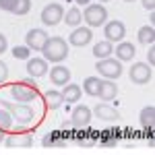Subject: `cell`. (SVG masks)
Segmentation results:
<instances>
[{"label":"cell","instance_id":"6da1fadb","mask_svg":"<svg viewBox=\"0 0 155 155\" xmlns=\"http://www.w3.org/2000/svg\"><path fill=\"white\" fill-rule=\"evenodd\" d=\"M39 52L44 54V60H48V62H62L68 56V46L62 37H48Z\"/></svg>","mask_w":155,"mask_h":155},{"label":"cell","instance_id":"7a4b0ae2","mask_svg":"<svg viewBox=\"0 0 155 155\" xmlns=\"http://www.w3.org/2000/svg\"><path fill=\"white\" fill-rule=\"evenodd\" d=\"M0 106L6 107L11 112L12 120H17L19 124H31L35 120V112L29 104H19V101H6V99H0Z\"/></svg>","mask_w":155,"mask_h":155},{"label":"cell","instance_id":"3957f363","mask_svg":"<svg viewBox=\"0 0 155 155\" xmlns=\"http://www.w3.org/2000/svg\"><path fill=\"white\" fill-rule=\"evenodd\" d=\"M11 95L12 99H17L19 104H31L33 99H37V87L35 85H29V83H15L11 85Z\"/></svg>","mask_w":155,"mask_h":155},{"label":"cell","instance_id":"277c9868","mask_svg":"<svg viewBox=\"0 0 155 155\" xmlns=\"http://www.w3.org/2000/svg\"><path fill=\"white\" fill-rule=\"evenodd\" d=\"M83 19L89 27H101L107 21V11L101 4H87V8L83 12Z\"/></svg>","mask_w":155,"mask_h":155},{"label":"cell","instance_id":"5b68a950","mask_svg":"<svg viewBox=\"0 0 155 155\" xmlns=\"http://www.w3.org/2000/svg\"><path fill=\"white\" fill-rule=\"evenodd\" d=\"M97 72L101 74V77H106V79H118L120 74H122V64H120V60L116 58H101L97 60Z\"/></svg>","mask_w":155,"mask_h":155},{"label":"cell","instance_id":"8992f818","mask_svg":"<svg viewBox=\"0 0 155 155\" xmlns=\"http://www.w3.org/2000/svg\"><path fill=\"white\" fill-rule=\"evenodd\" d=\"M130 81L137 85H145L151 81V77H153V71H151V66L149 64H145V62H134L130 66Z\"/></svg>","mask_w":155,"mask_h":155},{"label":"cell","instance_id":"52a82bcc","mask_svg":"<svg viewBox=\"0 0 155 155\" xmlns=\"http://www.w3.org/2000/svg\"><path fill=\"white\" fill-rule=\"evenodd\" d=\"M62 17H64V8L60 6L58 2H52L48 6H44V11H41V21H44V25H48V27L58 25L62 21Z\"/></svg>","mask_w":155,"mask_h":155},{"label":"cell","instance_id":"ba28073f","mask_svg":"<svg viewBox=\"0 0 155 155\" xmlns=\"http://www.w3.org/2000/svg\"><path fill=\"white\" fill-rule=\"evenodd\" d=\"M104 33L107 41H122L126 35V27L122 21H106L104 23Z\"/></svg>","mask_w":155,"mask_h":155},{"label":"cell","instance_id":"9c48e42d","mask_svg":"<svg viewBox=\"0 0 155 155\" xmlns=\"http://www.w3.org/2000/svg\"><path fill=\"white\" fill-rule=\"evenodd\" d=\"M93 112L89 110L87 106H77L72 110V116H71V124L72 126H77V128H85V126H89V122H91V116Z\"/></svg>","mask_w":155,"mask_h":155},{"label":"cell","instance_id":"30bf717a","mask_svg":"<svg viewBox=\"0 0 155 155\" xmlns=\"http://www.w3.org/2000/svg\"><path fill=\"white\" fill-rule=\"evenodd\" d=\"M46 39H48V33L44 29H31L25 35V44H27L29 50H41L44 44H46Z\"/></svg>","mask_w":155,"mask_h":155},{"label":"cell","instance_id":"8fae6325","mask_svg":"<svg viewBox=\"0 0 155 155\" xmlns=\"http://www.w3.org/2000/svg\"><path fill=\"white\" fill-rule=\"evenodd\" d=\"M91 37H93V33H91V29H87V27H77V29H74V31L71 33V37H68V41H71L72 46L81 48V46H87V44L91 41Z\"/></svg>","mask_w":155,"mask_h":155},{"label":"cell","instance_id":"7c38bea8","mask_svg":"<svg viewBox=\"0 0 155 155\" xmlns=\"http://www.w3.org/2000/svg\"><path fill=\"white\" fill-rule=\"evenodd\" d=\"M93 114H95L99 120H106V122H114V120L120 118L118 110L112 106H107V104H97L95 107H93Z\"/></svg>","mask_w":155,"mask_h":155},{"label":"cell","instance_id":"4fadbf2b","mask_svg":"<svg viewBox=\"0 0 155 155\" xmlns=\"http://www.w3.org/2000/svg\"><path fill=\"white\" fill-rule=\"evenodd\" d=\"M50 79L52 83L58 85V87H64L66 83H71V71L66 66H52L50 71Z\"/></svg>","mask_w":155,"mask_h":155},{"label":"cell","instance_id":"5bb4252c","mask_svg":"<svg viewBox=\"0 0 155 155\" xmlns=\"http://www.w3.org/2000/svg\"><path fill=\"white\" fill-rule=\"evenodd\" d=\"M27 72L31 74V77H44L46 72H48V60L44 58H29L27 60Z\"/></svg>","mask_w":155,"mask_h":155},{"label":"cell","instance_id":"9a60e30c","mask_svg":"<svg viewBox=\"0 0 155 155\" xmlns=\"http://www.w3.org/2000/svg\"><path fill=\"white\" fill-rule=\"evenodd\" d=\"M6 147H31L33 145V137L29 132H23V134H11L4 139Z\"/></svg>","mask_w":155,"mask_h":155},{"label":"cell","instance_id":"2e32d148","mask_svg":"<svg viewBox=\"0 0 155 155\" xmlns=\"http://www.w3.org/2000/svg\"><path fill=\"white\" fill-rule=\"evenodd\" d=\"M134 54H137V50H134L132 44H128V41H118V46H116V58H118L120 62L132 60Z\"/></svg>","mask_w":155,"mask_h":155},{"label":"cell","instance_id":"e0dca14e","mask_svg":"<svg viewBox=\"0 0 155 155\" xmlns=\"http://www.w3.org/2000/svg\"><path fill=\"white\" fill-rule=\"evenodd\" d=\"M116 93H118L116 83H112V81L107 79V81H101L97 97H99V99H104V101H110V99H114V97H116Z\"/></svg>","mask_w":155,"mask_h":155},{"label":"cell","instance_id":"ac0fdd59","mask_svg":"<svg viewBox=\"0 0 155 155\" xmlns=\"http://www.w3.org/2000/svg\"><path fill=\"white\" fill-rule=\"evenodd\" d=\"M141 124H143L145 130H153V124H155V107L153 106H145L141 110Z\"/></svg>","mask_w":155,"mask_h":155},{"label":"cell","instance_id":"d6986e66","mask_svg":"<svg viewBox=\"0 0 155 155\" xmlns=\"http://www.w3.org/2000/svg\"><path fill=\"white\" fill-rule=\"evenodd\" d=\"M62 97H64V101H68V104L79 101V99H81V87L74 85V83H66L64 89H62Z\"/></svg>","mask_w":155,"mask_h":155},{"label":"cell","instance_id":"ffe728a7","mask_svg":"<svg viewBox=\"0 0 155 155\" xmlns=\"http://www.w3.org/2000/svg\"><path fill=\"white\" fill-rule=\"evenodd\" d=\"M112 52H114V46H112V41H97L95 46H93V56L97 60L101 58H107V56H112Z\"/></svg>","mask_w":155,"mask_h":155},{"label":"cell","instance_id":"44dd1931","mask_svg":"<svg viewBox=\"0 0 155 155\" xmlns=\"http://www.w3.org/2000/svg\"><path fill=\"white\" fill-rule=\"evenodd\" d=\"M44 99H46V106L50 107V110H58L62 104H64V97H62V91H56V89H52V91H48L46 95H44Z\"/></svg>","mask_w":155,"mask_h":155},{"label":"cell","instance_id":"7402d4cb","mask_svg":"<svg viewBox=\"0 0 155 155\" xmlns=\"http://www.w3.org/2000/svg\"><path fill=\"white\" fill-rule=\"evenodd\" d=\"M139 41H141L143 46H153V41H155L153 25H145V27L139 29Z\"/></svg>","mask_w":155,"mask_h":155},{"label":"cell","instance_id":"603a6c76","mask_svg":"<svg viewBox=\"0 0 155 155\" xmlns=\"http://www.w3.org/2000/svg\"><path fill=\"white\" fill-rule=\"evenodd\" d=\"M99 85H101V81H99L97 77H87V79L83 81V91L87 93V95H91V97H97Z\"/></svg>","mask_w":155,"mask_h":155},{"label":"cell","instance_id":"cb8c5ba5","mask_svg":"<svg viewBox=\"0 0 155 155\" xmlns=\"http://www.w3.org/2000/svg\"><path fill=\"white\" fill-rule=\"evenodd\" d=\"M66 25H71V27H79V23L83 21V12L79 11V8H68L66 11V17H62Z\"/></svg>","mask_w":155,"mask_h":155},{"label":"cell","instance_id":"d4e9b609","mask_svg":"<svg viewBox=\"0 0 155 155\" xmlns=\"http://www.w3.org/2000/svg\"><path fill=\"white\" fill-rule=\"evenodd\" d=\"M29 11H31V0H17L11 12L17 15V17H23V15H27Z\"/></svg>","mask_w":155,"mask_h":155},{"label":"cell","instance_id":"484cf974","mask_svg":"<svg viewBox=\"0 0 155 155\" xmlns=\"http://www.w3.org/2000/svg\"><path fill=\"white\" fill-rule=\"evenodd\" d=\"M12 116H11V112L6 110V107H2L0 106V128L2 130H8V128H12Z\"/></svg>","mask_w":155,"mask_h":155},{"label":"cell","instance_id":"4316f807","mask_svg":"<svg viewBox=\"0 0 155 155\" xmlns=\"http://www.w3.org/2000/svg\"><path fill=\"white\" fill-rule=\"evenodd\" d=\"M58 137H60V130L50 132V134H46V137L41 139V145H44V147H56V145H62V139H58Z\"/></svg>","mask_w":155,"mask_h":155},{"label":"cell","instance_id":"83f0119b","mask_svg":"<svg viewBox=\"0 0 155 155\" xmlns=\"http://www.w3.org/2000/svg\"><path fill=\"white\" fill-rule=\"evenodd\" d=\"M12 56H15V60H29L31 50L27 48V46H15L12 48Z\"/></svg>","mask_w":155,"mask_h":155},{"label":"cell","instance_id":"f1b7e54d","mask_svg":"<svg viewBox=\"0 0 155 155\" xmlns=\"http://www.w3.org/2000/svg\"><path fill=\"white\" fill-rule=\"evenodd\" d=\"M6 79H8V66L0 60V83H4Z\"/></svg>","mask_w":155,"mask_h":155},{"label":"cell","instance_id":"f546056e","mask_svg":"<svg viewBox=\"0 0 155 155\" xmlns=\"http://www.w3.org/2000/svg\"><path fill=\"white\" fill-rule=\"evenodd\" d=\"M15 2L17 0H0V11H12V6H15Z\"/></svg>","mask_w":155,"mask_h":155},{"label":"cell","instance_id":"4dcf8cb0","mask_svg":"<svg viewBox=\"0 0 155 155\" xmlns=\"http://www.w3.org/2000/svg\"><path fill=\"white\" fill-rule=\"evenodd\" d=\"M147 56H149V66H153V64H155V48H153V46H149Z\"/></svg>","mask_w":155,"mask_h":155},{"label":"cell","instance_id":"1f68e13d","mask_svg":"<svg viewBox=\"0 0 155 155\" xmlns=\"http://www.w3.org/2000/svg\"><path fill=\"white\" fill-rule=\"evenodd\" d=\"M6 48H8V44H6V37L0 33V54H4V52H6Z\"/></svg>","mask_w":155,"mask_h":155},{"label":"cell","instance_id":"d6a6232c","mask_svg":"<svg viewBox=\"0 0 155 155\" xmlns=\"http://www.w3.org/2000/svg\"><path fill=\"white\" fill-rule=\"evenodd\" d=\"M143 6L147 11H153L155 8V0H143Z\"/></svg>","mask_w":155,"mask_h":155},{"label":"cell","instance_id":"836d02e7","mask_svg":"<svg viewBox=\"0 0 155 155\" xmlns=\"http://www.w3.org/2000/svg\"><path fill=\"white\" fill-rule=\"evenodd\" d=\"M72 2H77V4H85V6H87V4H89L91 0H72Z\"/></svg>","mask_w":155,"mask_h":155},{"label":"cell","instance_id":"e575fe53","mask_svg":"<svg viewBox=\"0 0 155 155\" xmlns=\"http://www.w3.org/2000/svg\"><path fill=\"white\" fill-rule=\"evenodd\" d=\"M2 141H4V130L0 128V143H2Z\"/></svg>","mask_w":155,"mask_h":155},{"label":"cell","instance_id":"d590c367","mask_svg":"<svg viewBox=\"0 0 155 155\" xmlns=\"http://www.w3.org/2000/svg\"><path fill=\"white\" fill-rule=\"evenodd\" d=\"M124 2H134V0H124Z\"/></svg>","mask_w":155,"mask_h":155},{"label":"cell","instance_id":"8d00e7d4","mask_svg":"<svg viewBox=\"0 0 155 155\" xmlns=\"http://www.w3.org/2000/svg\"><path fill=\"white\" fill-rule=\"evenodd\" d=\"M99 2H107V0H99Z\"/></svg>","mask_w":155,"mask_h":155}]
</instances>
